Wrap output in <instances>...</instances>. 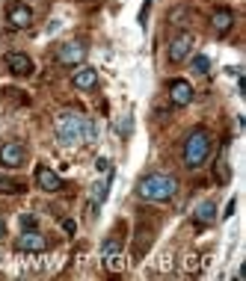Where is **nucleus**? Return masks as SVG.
<instances>
[{"mask_svg":"<svg viewBox=\"0 0 246 281\" xmlns=\"http://www.w3.org/2000/svg\"><path fill=\"white\" fill-rule=\"evenodd\" d=\"M0 193L15 195V193H24V187H21L18 181H9V178H0Z\"/></svg>","mask_w":246,"mask_h":281,"instance_id":"f3484780","label":"nucleus"},{"mask_svg":"<svg viewBox=\"0 0 246 281\" xmlns=\"http://www.w3.org/2000/svg\"><path fill=\"white\" fill-rule=\"evenodd\" d=\"M208 68H211V59H208L205 53L193 56V71H196V74H208Z\"/></svg>","mask_w":246,"mask_h":281,"instance_id":"a211bd4d","label":"nucleus"},{"mask_svg":"<svg viewBox=\"0 0 246 281\" xmlns=\"http://www.w3.org/2000/svg\"><path fill=\"white\" fill-rule=\"evenodd\" d=\"M74 86L77 89H92L95 83H98V71L92 68V65H80V68L74 71Z\"/></svg>","mask_w":246,"mask_h":281,"instance_id":"f8f14e48","label":"nucleus"},{"mask_svg":"<svg viewBox=\"0 0 246 281\" xmlns=\"http://www.w3.org/2000/svg\"><path fill=\"white\" fill-rule=\"evenodd\" d=\"M211 154V136L208 130H193L187 142H184V166L187 169H199Z\"/></svg>","mask_w":246,"mask_h":281,"instance_id":"7ed1b4c3","label":"nucleus"},{"mask_svg":"<svg viewBox=\"0 0 246 281\" xmlns=\"http://www.w3.org/2000/svg\"><path fill=\"white\" fill-rule=\"evenodd\" d=\"M6 65L9 71L15 74V77H30L33 74V59L27 56V53H6Z\"/></svg>","mask_w":246,"mask_h":281,"instance_id":"9d476101","label":"nucleus"},{"mask_svg":"<svg viewBox=\"0 0 246 281\" xmlns=\"http://www.w3.org/2000/svg\"><path fill=\"white\" fill-rule=\"evenodd\" d=\"M21 225L24 228H36V216L33 213H21Z\"/></svg>","mask_w":246,"mask_h":281,"instance_id":"aec40b11","label":"nucleus"},{"mask_svg":"<svg viewBox=\"0 0 246 281\" xmlns=\"http://www.w3.org/2000/svg\"><path fill=\"white\" fill-rule=\"evenodd\" d=\"M193 216L199 219V222H205V225H211L213 219H217V204L213 201H202V204H196Z\"/></svg>","mask_w":246,"mask_h":281,"instance_id":"4468645a","label":"nucleus"},{"mask_svg":"<svg viewBox=\"0 0 246 281\" xmlns=\"http://www.w3.org/2000/svg\"><path fill=\"white\" fill-rule=\"evenodd\" d=\"M234 204H237V201H234V198H231L229 204H226V213H223V216H231V213H234Z\"/></svg>","mask_w":246,"mask_h":281,"instance_id":"5701e85b","label":"nucleus"},{"mask_svg":"<svg viewBox=\"0 0 246 281\" xmlns=\"http://www.w3.org/2000/svg\"><path fill=\"white\" fill-rule=\"evenodd\" d=\"M110 252H119V240L116 237H110L104 246H101V255H110Z\"/></svg>","mask_w":246,"mask_h":281,"instance_id":"6ab92c4d","label":"nucleus"},{"mask_svg":"<svg viewBox=\"0 0 246 281\" xmlns=\"http://www.w3.org/2000/svg\"><path fill=\"white\" fill-rule=\"evenodd\" d=\"M53 133H56V139L63 142V145L92 142L95 139V124H92V119H86V116H80V113H74V110H66V113L56 116Z\"/></svg>","mask_w":246,"mask_h":281,"instance_id":"f257e3e1","label":"nucleus"},{"mask_svg":"<svg viewBox=\"0 0 246 281\" xmlns=\"http://www.w3.org/2000/svg\"><path fill=\"white\" fill-rule=\"evenodd\" d=\"M137 193L145 201H169L178 193V181L172 175H145L137 184Z\"/></svg>","mask_w":246,"mask_h":281,"instance_id":"f03ea898","label":"nucleus"},{"mask_svg":"<svg viewBox=\"0 0 246 281\" xmlns=\"http://www.w3.org/2000/svg\"><path fill=\"white\" fill-rule=\"evenodd\" d=\"M36 184H39V190H45V193H59V190H63V178L56 175L51 166H39V169H36Z\"/></svg>","mask_w":246,"mask_h":281,"instance_id":"6e6552de","label":"nucleus"},{"mask_svg":"<svg viewBox=\"0 0 246 281\" xmlns=\"http://www.w3.org/2000/svg\"><path fill=\"white\" fill-rule=\"evenodd\" d=\"M56 59H59L63 65H80V62L86 59V48H83L80 42H66V45L56 51Z\"/></svg>","mask_w":246,"mask_h":281,"instance_id":"0eeeda50","label":"nucleus"},{"mask_svg":"<svg viewBox=\"0 0 246 281\" xmlns=\"http://www.w3.org/2000/svg\"><path fill=\"white\" fill-rule=\"evenodd\" d=\"M104 264L110 272H119L125 266V258H122V252H110V255H104Z\"/></svg>","mask_w":246,"mask_h":281,"instance_id":"2eb2a0df","label":"nucleus"},{"mask_svg":"<svg viewBox=\"0 0 246 281\" xmlns=\"http://www.w3.org/2000/svg\"><path fill=\"white\" fill-rule=\"evenodd\" d=\"M193 86H190V83H187V80H172V83H169V101H172V104L175 107H187L190 104V101H193Z\"/></svg>","mask_w":246,"mask_h":281,"instance_id":"1a4fd4ad","label":"nucleus"},{"mask_svg":"<svg viewBox=\"0 0 246 281\" xmlns=\"http://www.w3.org/2000/svg\"><path fill=\"white\" fill-rule=\"evenodd\" d=\"M211 24H213V30H217V33H229L231 24H234V15H231L229 9H217Z\"/></svg>","mask_w":246,"mask_h":281,"instance_id":"ddd939ff","label":"nucleus"},{"mask_svg":"<svg viewBox=\"0 0 246 281\" xmlns=\"http://www.w3.org/2000/svg\"><path fill=\"white\" fill-rule=\"evenodd\" d=\"M63 228L69 231V234H74V231H77V225H74V222H71V219H66V222H63Z\"/></svg>","mask_w":246,"mask_h":281,"instance_id":"4be33fe9","label":"nucleus"},{"mask_svg":"<svg viewBox=\"0 0 246 281\" xmlns=\"http://www.w3.org/2000/svg\"><path fill=\"white\" fill-rule=\"evenodd\" d=\"M33 24V9L30 6H24V3H15L12 9H9V27H15V30H27Z\"/></svg>","mask_w":246,"mask_h":281,"instance_id":"9b49d317","label":"nucleus"},{"mask_svg":"<svg viewBox=\"0 0 246 281\" xmlns=\"http://www.w3.org/2000/svg\"><path fill=\"white\" fill-rule=\"evenodd\" d=\"M24 160H27V151L21 142H3L0 145V166L18 169V166H24Z\"/></svg>","mask_w":246,"mask_h":281,"instance_id":"20e7f679","label":"nucleus"},{"mask_svg":"<svg viewBox=\"0 0 246 281\" xmlns=\"http://www.w3.org/2000/svg\"><path fill=\"white\" fill-rule=\"evenodd\" d=\"M0 237H6V222L0 219Z\"/></svg>","mask_w":246,"mask_h":281,"instance_id":"b1692460","label":"nucleus"},{"mask_svg":"<svg viewBox=\"0 0 246 281\" xmlns=\"http://www.w3.org/2000/svg\"><path fill=\"white\" fill-rule=\"evenodd\" d=\"M193 45H196L193 33H178L175 39L169 42V59H172V62H184V59L190 56V51H193Z\"/></svg>","mask_w":246,"mask_h":281,"instance_id":"39448f33","label":"nucleus"},{"mask_svg":"<svg viewBox=\"0 0 246 281\" xmlns=\"http://www.w3.org/2000/svg\"><path fill=\"white\" fill-rule=\"evenodd\" d=\"M15 246L21 249V252L39 255V252H45V249H48V240H45V237H42L36 228H24V234L15 240Z\"/></svg>","mask_w":246,"mask_h":281,"instance_id":"423d86ee","label":"nucleus"},{"mask_svg":"<svg viewBox=\"0 0 246 281\" xmlns=\"http://www.w3.org/2000/svg\"><path fill=\"white\" fill-rule=\"evenodd\" d=\"M95 169H98V172H110V160L98 157V160H95Z\"/></svg>","mask_w":246,"mask_h":281,"instance_id":"412c9836","label":"nucleus"},{"mask_svg":"<svg viewBox=\"0 0 246 281\" xmlns=\"http://www.w3.org/2000/svg\"><path fill=\"white\" fill-rule=\"evenodd\" d=\"M107 187H110V181H98V184L92 187V204H101L107 198Z\"/></svg>","mask_w":246,"mask_h":281,"instance_id":"dca6fc26","label":"nucleus"}]
</instances>
